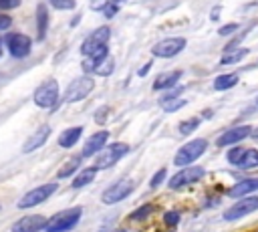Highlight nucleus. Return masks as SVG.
I'll use <instances>...</instances> for the list:
<instances>
[{"label":"nucleus","instance_id":"f257e3e1","mask_svg":"<svg viewBox=\"0 0 258 232\" xmlns=\"http://www.w3.org/2000/svg\"><path fill=\"white\" fill-rule=\"evenodd\" d=\"M81 216H83V208L81 206L60 210V212H56L54 216L48 218L44 230L46 232H69V230H73L77 226V222L81 220Z\"/></svg>","mask_w":258,"mask_h":232},{"label":"nucleus","instance_id":"f03ea898","mask_svg":"<svg viewBox=\"0 0 258 232\" xmlns=\"http://www.w3.org/2000/svg\"><path fill=\"white\" fill-rule=\"evenodd\" d=\"M208 149V141L202 137V139H191L187 141L185 145H181L173 157V163L177 167H185V165H191L198 157L204 155V151Z\"/></svg>","mask_w":258,"mask_h":232},{"label":"nucleus","instance_id":"7ed1b4c3","mask_svg":"<svg viewBox=\"0 0 258 232\" xmlns=\"http://www.w3.org/2000/svg\"><path fill=\"white\" fill-rule=\"evenodd\" d=\"M125 153H129V143H111V145H105L99 153H95V167L97 169H107V167H113Z\"/></svg>","mask_w":258,"mask_h":232},{"label":"nucleus","instance_id":"20e7f679","mask_svg":"<svg viewBox=\"0 0 258 232\" xmlns=\"http://www.w3.org/2000/svg\"><path fill=\"white\" fill-rule=\"evenodd\" d=\"M58 93L60 91H58L56 79H46V81H42L36 87V91H34V103L38 107H42V109H50L58 101Z\"/></svg>","mask_w":258,"mask_h":232},{"label":"nucleus","instance_id":"39448f33","mask_svg":"<svg viewBox=\"0 0 258 232\" xmlns=\"http://www.w3.org/2000/svg\"><path fill=\"white\" fill-rule=\"evenodd\" d=\"M204 173H206V169L200 167V165H185V167H181L177 173H173V176L169 178L167 186H169V190H181V188L191 186L194 182L202 180Z\"/></svg>","mask_w":258,"mask_h":232},{"label":"nucleus","instance_id":"423d86ee","mask_svg":"<svg viewBox=\"0 0 258 232\" xmlns=\"http://www.w3.org/2000/svg\"><path fill=\"white\" fill-rule=\"evenodd\" d=\"M56 190H58V186H56L54 182H50V184H42V186L30 190V192H26V194L18 200V208H20V210H26V208L38 206V204H42L44 200H48Z\"/></svg>","mask_w":258,"mask_h":232},{"label":"nucleus","instance_id":"0eeeda50","mask_svg":"<svg viewBox=\"0 0 258 232\" xmlns=\"http://www.w3.org/2000/svg\"><path fill=\"white\" fill-rule=\"evenodd\" d=\"M258 210V196H244V198H238V202L234 206H230L226 212H224V220L226 222H236L252 212Z\"/></svg>","mask_w":258,"mask_h":232},{"label":"nucleus","instance_id":"6e6552de","mask_svg":"<svg viewBox=\"0 0 258 232\" xmlns=\"http://www.w3.org/2000/svg\"><path fill=\"white\" fill-rule=\"evenodd\" d=\"M95 87V79L93 77H77L64 91V101L67 103H77L81 99H85Z\"/></svg>","mask_w":258,"mask_h":232},{"label":"nucleus","instance_id":"1a4fd4ad","mask_svg":"<svg viewBox=\"0 0 258 232\" xmlns=\"http://www.w3.org/2000/svg\"><path fill=\"white\" fill-rule=\"evenodd\" d=\"M185 48V38L181 36H171V38H163L159 42H155L151 46L153 56H161V59H171L177 52H181Z\"/></svg>","mask_w":258,"mask_h":232},{"label":"nucleus","instance_id":"9d476101","mask_svg":"<svg viewBox=\"0 0 258 232\" xmlns=\"http://www.w3.org/2000/svg\"><path fill=\"white\" fill-rule=\"evenodd\" d=\"M109 36H111L109 26H99L97 30H93V32L83 40V44H81V52H83L85 56H91L95 50H99L101 46L107 44Z\"/></svg>","mask_w":258,"mask_h":232},{"label":"nucleus","instance_id":"9b49d317","mask_svg":"<svg viewBox=\"0 0 258 232\" xmlns=\"http://www.w3.org/2000/svg\"><path fill=\"white\" fill-rule=\"evenodd\" d=\"M4 42H6V46H8V50H10V54L14 59H24L30 52V48H32L30 38L26 34H22V32H10V34H6Z\"/></svg>","mask_w":258,"mask_h":232},{"label":"nucleus","instance_id":"f8f14e48","mask_svg":"<svg viewBox=\"0 0 258 232\" xmlns=\"http://www.w3.org/2000/svg\"><path fill=\"white\" fill-rule=\"evenodd\" d=\"M133 188H135V184H133L131 180H119V182H115L113 186H109V188L103 192L101 200H103L105 204H117V202L125 200V198L133 192Z\"/></svg>","mask_w":258,"mask_h":232},{"label":"nucleus","instance_id":"ddd939ff","mask_svg":"<svg viewBox=\"0 0 258 232\" xmlns=\"http://www.w3.org/2000/svg\"><path fill=\"white\" fill-rule=\"evenodd\" d=\"M248 135H252V127L250 125H234L230 129H226L220 137H218V147H226V145H238L240 141H244Z\"/></svg>","mask_w":258,"mask_h":232},{"label":"nucleus","instance_id":"4468645a","mask_svg":"<svg viewBox=\"0 0 258 232\" xmlns=\"http://www.w3.org/2000/svg\"><path fill=\"white\" fill-rule=\"evenodd\" d=\"M48 218L40 216V214H32V216H24L20 218L14 226H12V232H38V230H44Z\"/></svg>","mask_w":258,"mask_h":232},{"label":"nucleus","instance_id":"2eb2a0df","mask_svg":"<svg viewBox=\"0 0 258 232\" xmlns=\"http://www.w3.org/2000/svg\"><path fill=\"white\" fill-rule=\"evenodd\" d=\"M107 139H109V131H97V133H93L87 141H85V145H83V151H81V155L83 157H91V155H95V153H99L105 145H107Z\"/></svg>","mask_w":258,"mask_h":232},{"label":"nucleus","instance_id":"dca6fc26","mask_svg":"<svg viewBox=\"0 0 258 232\" xmlns=\"http://www.w3.org/2000/svg\"><path fill=\"white\" fill-rule=\"evenodd\" d=\"M48 135H50V127H48V125H40V127L26 139V143L22 145V151H24V153H30V151L42 147V145L46 143Z\"/></svg>","mask_w":258,"mask_h":232},{"label":"nucleus","instance_id":"f3484780","mask_svg":"<svg viewBox=\"0 0 258 232\" xmlns=\"http://www.w3.org/2000/svg\"><path fill=\"white\" fill-rule=\"evenodd\" d=\"M256 190H258V178H246V180L234 184V186L230 188L228 196H232V198H244V196L254 194Z\"/></svg>","mask_w":258,"mask_h":232},{"label":"nucleus","instance_id":"a211bd4d","mask_svg":"<svg viewBox=\"0 0 258 232\" xmlns=\"http://www.w3.org/2000/svg\"><path fill=\"white\" fill-rule=\"evenodd\" d=\"M179 77H181V71L163 73V75H159V77L153 81V89H155V91H163V89H169V87H173V85L179 81Z\"/></svg>","mask_w":258,"mask_h":232},{"label":"nucleus","instance_id":"6ab92c4d","mask_svg":"<svg viewBox=\"0 0 258 232\" xmlns=\"http://www.w3.org/2000/svg\"><path fill=\"white\" fill-rule=\"evenodd\" d=\"M97 167L95 165H91V167H85V169H81V171H77V176L73 178V182H71V186L75 188V190H79V188H83V186H87V184H91L93 180H95V176H97Z\"/></svg>","mask_w":258,"mask_h":232},{"label":"nucleus","instance_id":"aec40b11","mask_svg":"<svg viewBox=\"0 0 258 232\" xmlns=\"http://www.w3.org/2000/svg\"><path fill=\"white\" fill-rule=\"evenodd\" d=\"M81 135H83V127H69V129H64V131L60 133L58 145H60V147H73V145L81 139Z\"/></svg>","mask_w":258,"mask_h":232},{"label":"nucleus","instance_id":"412c9836","mask_svg":"<svg viewBox=\"0 0 258 232\" xmlns=\"http://www.w3.org/2000/svg\"><path fill=\"white\" fill-rule=\"evenodd\" d=\"M83 155H73L60 169H58V173H56V178L58 180H64V178H69V176H73V173H77V169H79V165L83 163Z\"/></svg>","mask_w":258,"mask_h":232},{"label":"nucleus","instance_id":"4be33fe9","mask_svg":"<svg viewBox=\"0 0 258 232\" xmlns=\"http://www.w3.org/2000/svg\"><path fill=\"white\" fill-rule=\"evenodd\" d=\"M36 28H38V38L42 40L46 34V28H48V12H46L44 4L36 6Z\"/></svg>","mask_w":258,"mask_h":232},{"label":"nucleus","instance_id":"5701e85b","mask_svg":"<svg viewBox=\"0 0 258 232\" xmlns=\"http://www.w3.org/2000/svg\"><path fill=\"white\" fill-rule=\"evenodd\" d=\"M238 83V75L236 73H228V75H218L214 79V89L216 91H226L230 87H234Z\"/></svg>","mask_w":258,"mask_h":232},{"label":"nucleus","instance_id":"b1692460","mask_svg":"<svg viewBox=\"0 0 258 232\" xmlns=\"http://www.w3.org/2000/svg\"><path fill=\"white\" fill-rule=\"evenodd\" d=\"M183 105H185V99H179L177 93H171V95H167V97L161 99V107H163L167 113H173V111H177V109L183 107Z\"/></svg>","mask_w":258,"mask_h":232},{"label":"nucleus","instance_id":"393cba45","mask_svg":"<svg viewBox=\"0 0 258 232\" xmlns=\"http://www.w3.org/2000/svg\"><path fill=\"white\" fill-rule=\"evenodd\" d=\"M244 155H246V147H242V145H232V149L226 153V159H228V163L240 167L242 161H244Z\"/></svg>","mask_w":258,"mask_h":232},{"label":"nucleus","instance_id":"a878e982","mask_svg":"<svg viewBox=\"0 0 258 232\" xmlns=\"http://www.w3.org/2000/svg\"><path fill=\"white\" fill-rule=\"evenodd\" d=\"M248 54V48H234V50H226V54L222 56V65H234L240 63V59H244Z\"/></svg>","mask_w":258,"mask_h":232},{"label":"nucleus","instance_id":"bb28decb","mask_svg":"<svg viewBox=\"0 0 258 232\" xmlns=\"http://www.w3.org/2000/svg\"><path fill=\"white\" fill-rule=\"evenodd\" d=\"M240 167H244V169H254V167H258V149H256V147L246 149V155H244V161H242Z\"/></svg>","mask_w":258,"mask_h":232},{"label":"nucleus","instance_id":"cd10ccee","mask_svg":"<svg viewBox=\"0 0 258 232\" xmlns=\"http://www.w3.org/2000/svg\"><path fill=\"white\" fill-rule=\"evenodd\" d=\"M113 69H115V63L111 61V56H107V59H103V61L97 65L95 73H97L99 77H107V75H111V73H113Z\"/></svg>","mask_w":258,"mask_h":232},{"label":"nucleus","instance_id":"c85d7f7f","mask_svg":"<svg viewBox=\"0 0 258 232\" xmlns=\"http://www.w3.org/2000/svg\"><path fill=\"white\" fill-rule=\"evenodd\" d=\"M200 127V117H191V119H185L179 123V133L181 135H189L191 131H196Z\"/></svg>","mask_w":258,"mask_h":232},{"label":"nucleus","instance_id":"c756f323","mask_svg":"<svg viewBox=\"0 0 258 232\" xmlns=\"http://www.w3.org/2000/svg\"><path fill=\"white\" fill-rule=\"evenodd\" d=\"M153 212V204H145V206H141V208H137L135 212H131L129 214V220H133V222H139V220H145L149 214Z\"/></svg>","mask_w":258,"mask_h":232},{"label":"nucleus","instance_id":"7c9ffc66","mask_svg":"<svg viewBox=\"0 0 258 232\" xmlns=\"http://www.w3.org/2000/svg\"><path fill=\"white\" fill-rule=\"evenodd\" d=\"M121 2H125V0H105V4H101V10L105 12V16L107 18H111V16H115L117 14V10H119V4Z\"/></svg>","mask_w":258,"mask_h":232},{"label":"nucleus","instance_id":"2f4dec72","mask_svg":"<svg viewBox=\"0 0 258 232\" xmlns=\"http://www.w3.org/2000/svg\"><path fill=\"white\" fill-rule=\"evenodd\" d=\"M165 173H167V171H165V167L157 169V171H155V176L149 180V188H153V190H155V188H159V186L163 184V180H165Z\"/></svg>","mask_w":258,"mask_h":232},{"label":"nucleus","instance_id":"473e14b6","mask_svg":"<svg viewBox=\"0 0 258 232\" xmlns=\"http://www.w3.org/2000/svg\"><path fill=\"white\" fill-rule=\"evenodd\" d=\"M163 222H165L167 226H175V224L179 222V212H175V210L165 212V214H163Z\"/></svg>","mask_w":258,"mask_h":232},{"label":"nucleus","instance_id":"72a5a7b5","mask_svg":"<svg viewBox=\"0 0 258 232\" xmlns=\"http://www.w3.org/2000/svg\"><path fill=\"white\" fill-rule=\"evenodd\" d=\"M54 8H58V10H71V8H75V0H48Z\"/></svg>","mask_w":258,"mask_h":232},{"label":"nucleus","instance_id":"f704fd0d","mask_svg":"<svg viewBox=\"0 0 258 232\" xmlns=\"http://www.w3.org/2000/svg\"><path fill=\"white\" fill-rule=\"evenodd\" d=\"M238 28H240V24H238V22H230V24H224V26H222L218 32H220L222 36H226V34H234Z\"/></svg>","mask_w":258,"mask_h":232},{"label":"nucleus","instance_id":"c9c22d12","mask_svg":"<svg viewBox=\"0 0 258 232\" xmlns=\"http://www.w3.org/2000/svg\"><path fill=\"white\" fill-rule=\"evenodd\" d=\"M16 6H20V0H0L2 10H10V8H16Z\"/></svg>","mask_w":258,"mask_h":232},{"label":"nucleus","instance_id":"e433bc0d","mask_svg":"<svg viewBox=\"0 0 258 232\" xmlns=\"http://www.w3.org/2000/svg\"><path fill=\"white\" fill-rule=\"evenodd\" d=\"M10 24H12V18H10V16H6V14H0V30L10 28Z\"/></svg>","mask_w":258,"mask_h":232},{"label":"nucleus","instance_id":"4c0bfd02","mask_svg":"<svg viewBox=\"0 0 258 232\" xmlns=\"http://www.w3.org/2000/svg\"><path fill=\"white\" fill-rule=\"evenodd\" d=\"M149 69H151V63H147V65H145V67H141V69H139V73H137V75H139V77H145V73H147V71H149Z\"/></svg>","mask_w":258,"mask_h":232},{"label":"nucleus","instance_id":"58836bf2","mask_svg":"<svg viewBox=\"0 0 258 232\" xmlns=\"http://www.w3.org/2000/svg\"><path fill=\"white\" fill-rule=\"evenodd\" d=\"M252 137H256V139H258V127H256V129H252Z\"/></svg>","mask_w":258,"mask_h":232},{"label":"nucleus","instance_id":"ea45409f","mask_svg":"<svg viewBox=\"0 0 258 232\" xmlns=\"http://www.w3.org/2000/svg\"><path fill=\"white\" fill-rule=\"evenodd\" d=\"M115 232H123V230H115Z\"/></svg>","mask_w":258,"mask_h":232},{"label":"nucleus","instance_id":"a19ab883","mask_svg":"<svg viewBox=\"0 0 258 232\" xmlns=\"http://www.w3.org/2000/svg\"><path fill=\"white\" fill-rule=\"evenodd\" d=\"M256 105H258V97H256Z\"/></svg>","mask_w":258,"mask_h":232},{"label":"nucleus","instance_id":"79ce46f5","mask_svg":"<svg viewBox=\"0 0 258 232\" xmlns=\"http://www.w3.org/2000/svg\"><path fill=\"white\" fill-rule=\"evenodd\" d=\"M0 54H2V48H0Z\"/></svg>","mask_w":258,"mask_h":232}]
</instances>
